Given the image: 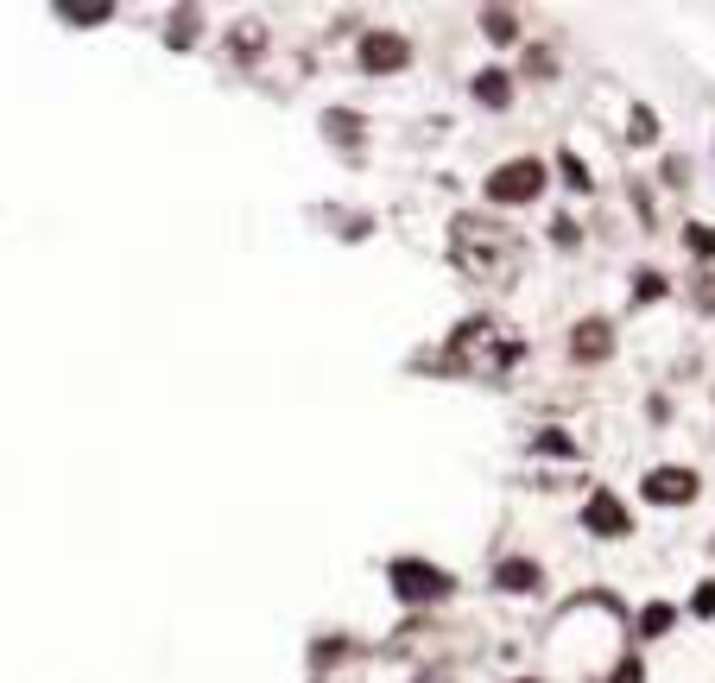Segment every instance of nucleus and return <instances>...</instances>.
<instances>
[{"mask_svg": "<svg viewBox=\"0 0 715 683\" xmlns=\"http://www.w3.org/2000/svg\"><path fill=\"white\" fill-rule=\"evenodd\" d=\"M450 260L469 278H482V285H513V278L526 273L519 241H513L507 228H494L487 216H457L450 222Z\"/></svg>", "mask_w": 715, "mask_h": 683, "instance_id": "f257e3e1", "label": "nucleus"}, {"mask_svg": "<svg viewBox=\"0 0 715 683\" xmlns=\"http://www.w3.org/2000/svg\"><path fill=\"white\" fill-rule=\"evenodd\" d=\"M450 361H457L462 374L494 379V374H507L513 361H519V342H507L487 317H475V323H462L457 335H450Z\"/></svg>", "mask_w": 715, "mask_h": 683, "instance_id": "f03ea898", "label": "nucleus"}, {"mask_svg": "<svg viewBox=\"0 0 715 683\" xmlns=\"http://www.w3.org/2000/svg\"><path fill=\"white\" fill-rule=\"evenodd\" d=\"M538 190H544V165L538 158H513V165H494L487 172V202H501V209H519Z\"/></svg>", "mask_w": 715, "mask_h": 683, "instance_id": "7ed1b4c3", "label": "nucleus"}, {"mask_svg": "<svg viewBox=\"0 0 715 683\" xmlns=\"http://www.w3.org/2000/svg\"><path fill=\"white\" fill-rule=\"evenodd\" d=\"M386 576H393V595H399V602H443V595L457 588V576H443L425 557H399Z\"/></svg>", "mask_w": 715, "mask_h": 683, "instance_id": "20e7f679", "label": "nucleus"}, {"mask_svg": "<svg viewBox=\"0 0 715 683\" xmlns=\"http://www.w3.org/2000/svg\"><path fill=\"white\" fill-rule=\"evenodd\" d=\"M361 70L367 76H393V70H406L411 64V45H406V32H361Z\"/></svg>", "mask_w": 715, "mask_h": 683, "instance_id": "39448f33", "label": "nucleus"}, {"mask_svg": "<svg viewBox=\"0 0 715 683\" xmlns=\"http://www.w3.org/2000/svg\"><path fill=\"white\" fill-rule=\"evenodd\" d=\"M639 487H646V500L652 506H690L703 481H696V469H652Z\"/></svg>", "mask_w": 715, "mask_h": 683, "instance_id": "423d86ee", "label": "nucleus"}, {"mask_svg": "<svg viewBox=\"0 0 715 683\" xmlns=\"http://www.w3.org/2000/svg\"><path fill=\"white\" fill-rule=\"evenodd\" d=\"M583 526L595 531V538H627L634 519H627V506L614 500V494H588V500H583Z\"/></svg>", "mask_w": 715, "mask_h": 683, "instance_id": "0eeeda50", "label": "nucleus"}, {"mask_svg": "<svg viewBox=\"0 0 715 683\" xmlns=\"http://www.w3.org/2000/svg\"><path fill=\"white\" fill-rule=\"evenodd\" d=\"M494 588H507V595H532V588H544V570H538V563H526V557H501Z\"/></svg>", "mask_w": 715, "mask_h": 683, "instance_id": "6e6552de", "label": "nucleus"}, {"mask_svg": "<svg viewBox=\"0 0 715 683\" xmlns=\"http://www.w3.org/2000/svg\"><path fill=\"white\" fill-rule=\"evenodd\" d=\"M608 349H614V329L602 323V317H583L576 335H570V354H576V361H602Z\"/></svg>", "mask_w": 715, "mask_h": 683, "instance_id": "1a4fd4ad", "label": "nucleus"}, {"mask_svg": "<svg viewBox=\"0 0 715 683\" xmlns=\"http://www.w3.org/2000/svg\"><path fill=\"white\" fill-rule=\"evenodd\" d=\"M507 96H513L507 70H482V76H475V101H482V108H507Z\"/></svg>", "mask_w": 715, "mask_h": 683, "instance_id": "9d476101", "label": "nucleus"}, {"mask_svg": "<svg viewBox=\"0 0 715 683\" xmlns=\"http://www.w3.org/2000/svg\"><path fill=\"white\" fill-rule=\"evenodd\" d=\"M57 13H64V20H70V25H102L108 13H114V7H108V0H89V7H77V0H64Z\"/></svg>", "mask_w": 715, "mask_h": 683, "instance_id": "9b49d317", "label": "nucleus"}, {"mask_svg": "<svg viewBox=\"0 0 715 683\" xmlns=\"http://www.w3.org/2000/svg\"><path fill=\"white\" fill-rule=\"evenodd\" d=\"M482 25H487V38H494V45H513V38H519V20H513V13H501V7H487Z\"/></svg>", "mask_w": 715, "mask_h": 683, "instance_id": "f8f14e48", "label": "nucleus"}, {"mask_svg": "<svg viewBox=\"0 0 715 683\" xmlns=\"http://www.w3.org/2000/svg\"><path fill=\"white\" fill-rule=\"evenodd\" d=\"M634 627H639V639H659V632H671V607H664V602L639 607V620H634Z\"/></svg>", "mask_w": 715, "mask_h": 683, "instance_id": "ddd939ff", "label": "nucleus"}, {"mask_svg": "<svg viewBox=\"0 0 715 683\" xmlns=\"http://www.w3.org/2000/svg\"><path fill=\"white\" fill-rule=\"evenodd\" d=\"M684 247L696 253V260H715V228H703V222H690V228H684Z\"/></svg>", "mask_w": 715, "mask_h": 683, "instance_id": "4468645a", "label": "nucleus"}, {"mask_svg": "<svg viewBox=\"0 0 715 683\" xmlns=\"http://www.w3.org/2000/svg\"><path fill=\"white\" fill-rule=\"evenodd\" d=\"M634 133H627V140H634V146H652V140H659V121H652V108H634Z\"/></svg>", "mask_w": 715, "mask_h": 683, "instance_id": "2eb2a0df", "label": "nucleus"}, {"mask_svg": "<svg viewBox=\"0 0 715 683\" xmlns=\"http://www.w3.org/2000/svg\"><path fill=\"white\" fill-rule=\"evenodd\" d=\"M659 291H664V278H659V273H639V278H634V304H652Z\"/></svg>", "mask_w": 715, "mask_h": 683, "instance_id": "dca6fc26", "label": "nucleus"}, {"mask_svg": "<svg viewBox=\"0 0 715 683\" xmlns=\"http://www.w3.org/2000/svg\"><path fill=\"white\" fill-rule=\"evenodd\" d=\"M538 450H544V455H576V443H570V437H558V430H544V437H538Z\"/></svg>", "mask_w": 715, "mask_h": 683, "instance_id": "f3484780", "label": "nucleus"}, {"mask_svg": "<svg viewBox=\"0 0 715 683\" xmlns=\"http://www.w3.org/2000/svg\"><path fill=\"white\" fill-rule=\"evenodd\" d=\"M190 38H197V13H178L172 20V45H190Z\"/></svg>", "mask_w": 715, "mask_h": 683, "instance_id": "a211bd4d", "label": "nucleus"}, {"mask_svg": "<svg viewBox=\"0 0 715 683\" xmlns=\"http://www.w3.org/2000/svg\"><path fill=\"white\" fill-rule=\"evenodd\" d=\"M690 607H696V614H703V620H710V614H715V582H703V588H696V595H690Z\"/></svg>", "mask_w": 715, "mask_h": 683, "instance_id": "6ab92c4d", "label": "nucleus"}, {"mask_svg": "<svg viewBox=\"0 0 715 683\" xmlns=\"http://www.w3.org/2000/svg\"><path fill=\"white\" fill-rule=\"evenodd\" d=\"M551 234H558V247H576V241H583V234H576V222H563V216L551 222Z\"/></svg>", "mask_w": 715, "mask_h": 683, "instance_id": "aec40b11", "label": "nucleus"}, {"mask_svg": "<svg viewBox=\"0 0 715 683\" xmlns=\"http://www.w3.org/2000/svg\"><path fill=\"white\" fill-rule=\"evenodd\" d=\"M614 683H646V671H639V658H620V671H614Z\"/></svg>", "mask_w": 715, "mask_h": 683, "instance_id": "412c9836", "label": "nucleus"}, {"mask_svg": "<svg viewBox=\"0 0 715 683\" xmlns=\"http://www.w3.org/2000/svg\"><path fill=\"white\" fill-rule=\"evenodd\" d=\"M519 683H532V678H519Z\"/></svg>", "mask_w": 715, "mask_h": 683, "instance_id": "4be33fe9", "label": "nucleus"}, {"mask_svg": "<svg viewBox=\"0 0 715 683\" xmlns=\"http://www.w3.org/2000/svg\"><path fill=\"white\" fill-rule=\"evenodd\" d=\"M431 683H443V678H431Z\"/></svg>", "mask_w": 715, "mask_h": 683, "instance_id": "5701e85b", "label": "nucleus"}]
</instances>
